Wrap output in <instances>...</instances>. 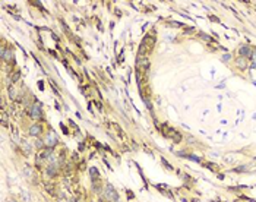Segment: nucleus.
<instances>
[{"instance_id":"obj_11","label":"nucleus","mask_w":256,"mask_h":202,"mask_svg":"<svg viewBox=\"0 0 256 202\" xmlns=\"http://www.w3.org/2000/svg\"><path fill=\"white\" fill-rule=\"evenodd\" d=\"M25 174L28 176V177H32V170H31V167H25Z\"/></svg>"},{"instance_id":"obj_6","label":"nucleus","mask_w":256,"mask_h":202,"mask_svg":"<svg viewBox=\"0 0 256 202\" xmlns=\"http://www.w3.org/2000/svg\"><path fill=\"white\" fill-rule=\"evenodd\" d=\"M252 51H253V50H250L247 45H242V47H240V54H242V56H245V57L252 56Z\"/></svg>"},{"instance_id":"obj_1","label":"nucleus","mask_w":256,"mask_h":202,"mask_svg":"<svg viewBox=\"0 0 256 202\" xmlns=\"http://www.w3.org/2000/svg\"><path fill=\"white\" fill-rule=\"evenodd\" d=\"M45 145L48 146V148H53V146L57 145V142H59V139H57V135L53 132V130H50L48 133H47V136H45L44 139Z\"/></svg>"},{"instance_id":"obj_3","label":"nucleus","mask_w":256,"mask_h":202,"mask_svg":"<svg viewBox=\"0 0 256 202\" xmlns=\"http://www.w3.org/2000/svg\"><path fill=\"white\" fill-rule=\"evenodd\" d=\"M105 198L110 202L117 201V193H116V191H114V188H113L111 185H107L105 186Z\"/></svg>"},{"instance_id":"obj_4","label":"nucleus","mask_w":256,"mask_h":202,"mask_svg":"<svg viewBox=\"0 0 256 202\" xmlns=\"http://www.w3.org/2000/svg\"><path fill=\"white\" fill-rule=\"evenodd\" d=\"M41 132H43V129H41L40 124H34V126L29 127V135H31V136H38Z\"/></svg>"},{"instance_id":"obj_13","label":"nucleus","mask_w":256,"mask_h":202,"mask_svg":"<svg viewBox=\"0 0 256 202\" xmlns=\"http://www.w3.org/2000/svg\"><path fill=\"white\" fill-rule=\"evenodd\" d=\"M35 145H37V148H43V142H41V141H37Z\"/></svg>"},{"instance_id":"obj_10","label":"nucleus","mask_w":256,"mask_h":202,"mask_svg":"<svg viewBox=\"0 0 256 202\" xmlns=\"http://www.w3.org/2000/svg\"><path fill=\"white\" fill-rule=\"evenodd\" d=\"M21 144H22L23 149H25V151H26V152H31V146H29V144H28V142H26V141H22V142H21Z\"/></svg>"},{"instance_id":"obj_12","label":"nucleus","mask_w":256,"mask_h":202,"mask_svg":"<svg viewBox=\"0 0 256 202\" xmlns=\"http://www.w3.org/2000/svg\"><path fill=\"white\" fill-rule=\"evenodd\" d=\"M18 78H19V72H15V75H13V79H12V81L15 82V81H16Z\"/></svg>"},{"instance_id":"obj_5","label":"nucleus","mask_w":256,"mask_h":202,"mask_svg":"<svg viewBox=\"0 0 256 202\" xmlns=\"http://www.w3.org/2000/svg\"><path fill=\"white\" fill-rule=\"evenodd\" d=\"M57 167H59V164H50V166H48V167H47V174H48V176H51V177H53V176H56L57 174Z\"/></svg>"},{"instance_id":"obj_7","label":"nucleus","mask_w":256,"mask_h":202,"mask_svg":"<svg viewBox=\"0 0 256 202\" xmlns=\"http://www.w3.org/2000/svg\"><path fill=\"white\" fill-rule=\"evenodd\" d=\"M2 57L5 62H11L12 59V51L11 50H2Z\"/></svg>"},{"instance_id":"obj_8","label":"nucleus","mask_w":256,"mask_h":202,"mask_svg":"<svg viewBox=\"0 0 256 202\" xmlns=\"http://www.w3.org/2000/svg\"><path fill=\"white\" fill-rule=\"evenodd\" d=\"M21 196H22L23 202H31V195L28 193L26 189H22V191H21Z\"/></svg>"},{"instance_id":"obj_14","label":"nucleus","mask_w":256,"mask_h":202,"mask_svg":"<svg viewBox=\"0 0 256 202\" xmlns=\"http://www.w3.org/2000/svg\"><path fill=\"white\" fill-rule=\"evenodd\" d=\"M252 56L255 57V60H256V50H253V51H252Z\"/></svg>"},{"instance_id":"obj_9","label":"nucleus","mask_w":256,"mask_h":202,"mask_svg":"<svg viewBox=\"0 0 256 202\" xmlns=\"http://www.w3.org/2000/svg\"><path fill=\"white\" fill-rule=\"evenodd\" d=\"M236 65H237V67H240V69H245L247 65H246V59L243 60V59H239L237 62H236Z\"/></svg>"},{"instance_id":"obj_2","label":"nucleus","mask_w":256,"mask_h":202,"mask_svg":"<svg viewBox=\"0 0 256 202\" xmlns=\"http://www.w3.org/2000/svg\"><path fill=\"white\" fill-rule=\"evenodd\" d=\"M29 116L32 117L34 120H38V119H41V117H43V113H41V107H40V104H34V106H31V109H29Z\"/></svg>"}]
</instances>
